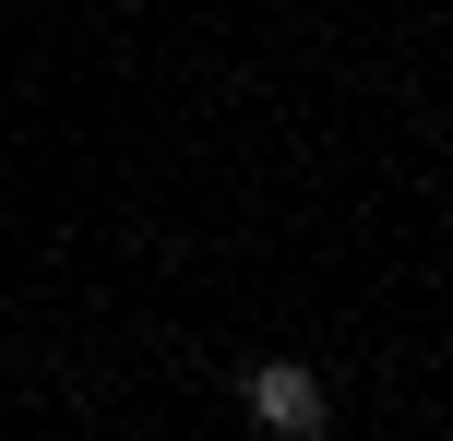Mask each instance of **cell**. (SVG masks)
Returning <instances> with one entry per match:
<instances>
[{"label": "cell", "instance_id": "1", "mask_svg": "<svg viewBox=\"0 0 453 441\" xmlns=\"http://www.w3.org/2000/svg\"><path fill=\"white\" fill-rule=\"evenodd\" d=\"M250 418H263L274 441H322V430H334V406H322L311 358H263V370H250Z\"/></svg>", "mask_w": 453, "mask_h": 441}]
</instances>
